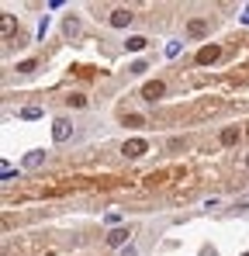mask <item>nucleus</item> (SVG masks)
<instances>
[{
    "label": "nucleus",
    "mask_w": 249,
    "mask_h": 256,
    "mask_svg": "<svg viewBox=\"0 0 249 256\" xmlns=\"http://www.w3.org/2000/svg\"><path fill=\"white\" fill-rule=\"evenodd\" d=\"M122 152L128 156V160H142V156L149 152V142H146V138H128V142L122 146Z\"/></svg>",
    "instance_id": "obj_1"
},
{
    "label": "nucleus",
    "mask_w": 249,
    "mask_h": 256,
    "mask_svg": "<svg viewBox=\"0 0 249 256\" xmlns=\"http://www.w3.org/2000/svg\"><path fill=\"white\" fill-rule=\"evenodd\" d=\"M132 21H135V14H132L128 7H118V10H111V18H108V24H111V28H128Z\"/></svg>",
    "instance_id": "obj_2"
},
{
    "label": "nucleus",
    "mask_w": 249,
    "mask_h": 256,
    "mask_svg": "<svg viewBox=\"0 0 249 256\" xmlns=\"http://www.w3.org/2000/svg\"><path fill=\"white\" fill-rule=\"evenodd\" d=\"M70 135H73V125L66 118H56L52 122V142H70Z\"/></svg>",
    "instance_id": "obj_3"
},
{
    "label": "nucleus",
    "mask_w": 249,
    "mask_h": 256,
    "mask_svg": "<svg viewBox=\"0 0 249 256\" xmlns=\"http://www.w3.org/2000/svg\"><path fill=\"white\" fill-rule=\"evenodd\" d=\"M166 94V84L163 80H149V84L142 86V100H160Z\"/></svg>",
    "instance_id": "obj_4"
},
{
    "label": "nucleus",
    "mask_w": 249,
    "mask_h": 256,
    "mask_svg": "<svg viewBox=\"0 0 249 256\" xmlns=\"http://www.w3.org/2000/svg\"><path fill=\"white\" fill-rule=\"evenodd\" d=\"M128 236H132L128 228H111V232H108V246H111V250H124V246H128Z\"/></svg>",
    "instance_id": "obj_5"
},
{
    "label": "nucleus",
    "mask_w": 249,
    "mask_h": 256,
    "mask_svg": "<svg viewBox=\"0 0 249 256\" xmlns=\"http://www.w3.org/2000/svg\"><path fill=\"white\" fill-rule=\"evenodd\" d=\"M218 56H222V48H218V45H204V48L198 52V66H211Z\"/></svg>",
    "instance_id": "obj_6"
},
{
    "label": "nucleus",
    "mask_w": 249,
    "mask_h": 256,
    "mask_svg": "<svg viewBox=\"0 0 249 256\" xmlns=\"http://www.w3.org/2000/svg\"><path fill=\"white\" fill-rule=\"evenodd\" d=\"M14 32H18L14 18H10V14H4V18H0V38H4V42H10V38H14Z\"/></svg>",
    "instance_id": "obj_7"
},
{
    "label": "nucleus",
    "mask_w": 249,
    "mask_h": 256,
    "mask_svg": "<svg viewBox=\"0 0 249 256\" xmlns=\"http://www.w3.org/2000/svg\"><path fill=\"white\" fill-rule=\"evenodd\" d=\"M187 35H190V38H204V35H208V21L194 18V21L187 24Z\"/></svg>",
    "instance_id": "obj_8"
},
{
    "label": "nucleus",
    "mask_w": 249,
    "mask_h": 256,
    "mask_svg": "<svg viewBox=\"0 0 249 256\" xmlns=\"http://www.w3.org/2000/svg\"><path fill=\"white\" fill-rule=\"evenodd\" d=\"M42 163H45V152H42V149H32V152L24 156V170H38Z\"/></svg>",
    "instance_id": "obj_9"
},
{
    "label": "nucleus",
    "mask_w": 249,
    "mask_h": 256,
    "mask_svg": "<svg viewBox=\"0 0 249 256\" xmlns=\"http://www.w3.org/2000/svg\"><path fill=\"white\" fill-rule=\"evenodd\" d=\"M146 42H149V38H142V35H128L124 48H128V52H142V48H146Z\"/></svg>",
    "instance_id": "obj_10"
},
{
    "label": "nucleus",
    "mask_w": 249,
    "mask_h": 256,
    "mask_svg": "<svg viewBox=\"0 0 249 256\" xmlns=\"http://www.w3.org/2000/svg\"><path fill=\"white\" fill-rule=\"evenodd\" d=\"M62 32H66V38H76V35H80V21H76V18H66V21H62Z\"/></svg>",
    "instance_id": "obj_11"
},
{
    "label": "nucleus",
    "mask_w": 249,
    "mask_h": 256,
    "mask_svg": "<svg viewBox=\"0 0 249 256\" xmlns=\"http://www.w3.org/2000/svg\"><path fill=\"white\" fill-rule=\"evenodd\" d=\"M239 142V128H225L222 132V146H236Z\"/></svg>",
    "instance_id": "obj_12"
},
{
    "label": "nucleus",
    "mask_w": 249,
    "mask_h": 256,
    "mask_svg": "<svg viewBox=\"0 0 249 256\" xmlns=\"http://www.w3.org/2000/svg\"><path fill=\"white\" fill-rule=\"evenodd\" d=\"M66 104H70V108H86V97H83V94H70Z\"/></svg>",
    "instance_id": "obj_13"
},
{
    "label": "nucleus",
    "mask_w": 249,
    "mask_h": 256,
    "mask_svg": "<svg viewBox=\"0 0 249 256\" xmlns=\"http://www.w3.org/2000/svg\"><path fill=\"white\" fill-rule=\"evenodd\" d=\"M21 118H24V122H35V118H42V108H24Z\"/></svg>",
    "instance_id": "obj_14"
},
{
    "label": "nucleus",
    "mask_w": 249,
    "mask_h": 256,
    "mask_svg": "<svg viewBox=\"0 0 249 256\" xmlns=\"http://www.w3.org/2000/svg\"><path fill=\"white\" fill-rule=\"evenodd\" d=\"M35 70H38V62H35V59H24V62L18 66V73H35Z\"/></svg>",
    "instance_id": "obj_15"
},
{
    "label": "nucleus",
    "mask_w": 249,
    "mask_h": 256,
    "mask_svg": "<svg viewBox=\"0 0 249 256\" xmlns=\"http://www.w3.org/2000/svg\"><path fill=\"white\" fill-rule=\"evenodd\" d=\"M146 70H149V66H146V62H142V59H135V62H132V66H128V73H135V76H142V73H146Z\"/></svg>",
    "instance_id": "obj_16"
},
{
    "label": "nucleus",
    "mask_w": 249,
    "mask_h": 256,
    "mask_svg": "<svg viewBox=\"0 0 249 256\" xmlns=\"http://www.w3.org/2000/svg\"><path fill=\"white\" fill-rule=\"evenodd\" d=\"M180 48H184L180 42H170V45H166V59H176V56H180Z\"/></svg>",
    "instance_id": "obj_17"
},
{
    "label": "nucleus",
    "mask_w": 249,
    "mask_h": 256,
    "mask_svg": "<svg viewBox=\"0 0 249 256\" xmlns=\"http://www.w3.org/2000/svg\"><path fill=\"white\" fill-rule=\"evenodd\" d=\"M10 180H18V173H14L10 163H4V184H10Z\"/></svg>",
    "instance_id": "obj_18"
},
{
    "label": "nucleus",
    "mask_w": 249,
    "mask_h": 256,
    "mask_svg": "<svg viewBox=\"0 0 249 256\" xmlns=\"http://www.w3.org/2000/svg\"><path fill=\"white\" fill-rule=\"evenodd\" d=\"M122 256H138V250H135V246L128 242V246H124V250H122Z\"/></svg>",
    "instance_id": "obj_19"
},
{
    "label": "nucleus",
    "mask_w": 249,
    "mask_h": 256,
    "mask_svg": "<svg viewBox=\"0 0 249 256\" xmlns=\"http://www.w3.org/2000/svg\"><path fill=\"white\" fill-rule=\"evenodd\" d=\"M239 21H242V24H249V4L242 7V14H239Z\"/></svg>",
    "instance_id": "obj_20"
},
{
    "label": "nucleus",
    "mask_w": 249,
    "mask_h": 256,
    "mask_svg": "<svg viewBox=\"0 0 249 256\" xmlns=\"http://www.w3.org/2000/svg\"><path fill=\"white\" fill-rule=\"evenodd\" d=\"M242 173H246V176H249V156H246V163H242Z\"/></svg>",
    "instance_id": "obj_21"
},
{
    "label": "nucleus",
    "mask_w": 249,
    "mask_h": 256,
    "mask_svg": "<svg viewBox=\"0 0 249 256\" xmlns=\"http://www.w3.org/2000/svg\"><path fill=\"white\" fill-rule=\"evenodd\" d=\"M242 256H249V250H246V253H242Z\"/></svg>",
    "instance_id": "obj_22"
}]
</instances>
